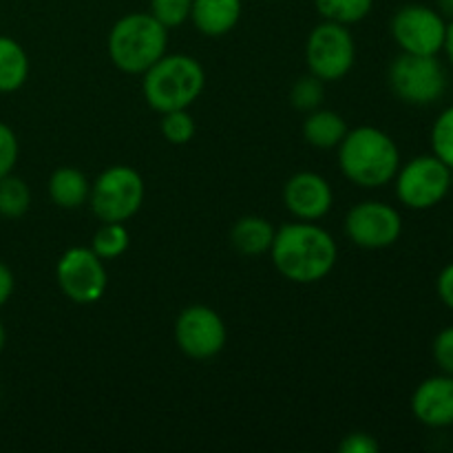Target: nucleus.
Wrapping results in <instances>:
<instances>
[{
    "instance_id": "nucleus-6",
    "label": "nucleus",
    "mask_w": 453,
    "mask_h": 453,
    "mask_svg": "<svg viewBox=\"0 0 453 453\" xmlns=\"http://www.w3.org/2000/svg\"><path fill=\"white\" fill-rule=\"evenodd\" d=\"M91 208L104 224H124L144 202V180L131 166H111L91 186Z\"/></svg>"
},
{
    "instance_id": "nucleus-7",
    "label": "nucleus",
    "mask_w": 453,
    "mask_h": 453,
    "mask_svg": "<svg viewBox=\"0 0 453 453\" xmlns=\"http://www.w3.org/2000/svg\"><path fill=\"white\" fill-rule=\"evenodd\" d=\"M451 193V168L436 155H420L398 168L396 195L411 211H429Z\"/></svg>"
},
{
    "instance_id": "nucleus-5",
    "label": "nucleus",
    "mask_w": 453,
    "mask_h": 453,
    "mask_svg": "<svg viewBox=\"0 0 453 453\" xmlns=\"http://www.w3.org/2000/svg\"><path fill=\"white\" fill-rule=\"evenodd\" d=\"M389 87L398 100L414 106L436 104L447 93L449 80L438 56L403 51L389 65Z\"/></svg>"
},
{
    "instance_id": "nucleus-18",
    "label": "nucleus",
    "mask_w": 453,
    "mask_h": 453,
    "mask_svg": "<svg viewBox=\"0 0 453 453\" xmlns=\"http://www.w3.org/2000/svg\"><path fill=\"white\" fill-rule=\"evenodd\" d=\"M348 135V124L334 111H310L303 124V137L317 149H334Z\"/></svg>"
},
{
    "instance_id": "nucleus-14",
    "label": "nucleus",
    "mask_w": 453,
    "mask_h": 453,
    "mask_svg": "<svg viewBox=\"0 0 453 453\" xmlns=\"http://www.w3.org/2000/svg\"><path fill=\"white\" fill-rule=\"evenodd\" d=\"M411 411L418 423L432 429L453 425V376L438 374L425 379L411 396Z\"/></svg>"
},
{
    "instance_id": "nucleus-4",
    "label": "nucleus",
    "mask_w": 453,
    "mask_h": 453,
    "mask_svg": "<svg viewBox=\"0 0 453 453\" xmlns=\"http://www.w3.org/2000/svg\"><path fill=\"white\" fill-rule=\"evenodd\" d=\"M168 29L153 13L119 18L109 35V56L124 73H144L166 53Z\"/></svg>"
},
{
    "instance_id": "nucleus-16",
    "label": "nucleus",
    "mask_w": 453,
    "mask_h": 453,
    "mask_svg": "<svg viewBox=\"0 0 453 453\" xmlns=\"http://www.w3.org/2000/svg\"><path fill=\"white\" fill-rule=\"evenodd\" d=\"M274 233L268 219L264 217H242L237 224L233 226L230 233V242H233L234 250L242 252L246 257H259L264 252H270V246L274 242Z\"/></svg>"
},
{
    "instance_id": "nucleus-13",
    "label": "nucleus",
    "mask_w": 453,
    "mask_h": 453,
    "mask_svg": "<svg viewBox=\"0 0 453 453\" xmlns=\"http://www.w3.org/2000/svg\"><path fill=\"white\" fill-rule=\"evenodd\" d=\"M283 202L288 211L301 221H317L330 212L334 195L330 184L321 175L310 171H301L288 180L283 188Z\"/></svg>"
},
{
    "instance_id": "nucleus-31",
    "label": "nucleus",
    "mask_w": 453,
    "mask_h": 453,
    "mask_svg": "<svg viewBox=\"0 0 453 453\" xmlns=\"http://www.w3.org/2000/svg\"><path fill=\"white\" fill-rule=\"evenodd\" d=\"M13 295V273L9 270V265H4L0 261V308L12 299Z\"/></svg>"
},
{
    "instance_id": "nucleus-26",
    "label": "nucleus",
    "mask_w": 453,
    "mask_h": 453,
    "mask_svg": "<svg viewBox=\"0 0 453 453\" xmlns=\"http://www.w3.org/2000/svg\"><path fill=\"white\" fill-rule=\"evenodd\" d=\"M190 9H193V0H150V13L166 29L184 25L190 18Z\"/></svg>"
},
{
    "instance_id": "nucleus-10",
    "label": "nucleus",
    "mask_w": 453,
    "mask_h": 453,
    "mask_svg": "<svg viewBox=\"0 0 453 453\" xmlns=\"http://www.w3.org/2000/svg\"><path fill=\"white\" fill-rule=\"evenodd\" d=\"M58 286L66 299L88 305L102 299L106 292V268L100 257L88 248H71L60 257L56 268Z\"/></svg>"
},
{
    "instance_id": "nucleus-12",
    "label": "nucleus",
    "mask_w": 453,
    "mask_h": 453,
    "mask_svg": "<svg viewBox=\"0 0 453 453\" xmlns=\"http://www.w3.org/2000/svg\"><path fill=\"white\" fill-rule=\"evenodd\" d=\"M345 233L365 250L389 248L403 233L401 212L383 202H361L345 217Z\"/></svg>"
},
{
    "instance_id": "nucleus-33",
    "label": "nucleus",
    "mask_w": 453,
    "mask_h": 453,
    "mask_svg": "<svg viewBox=\"0 0 453 453\" xmlns=\"http://www.w3.org/2000/svg\"><path fill=\"white\" fill-rule=\"evenodd\" d=\"M436 3H438V9H441L442 16L453 20V0H436Z\"/></svg>"
},
{
    "instance_id": "nucleus-19",
    "label": "nucleus",
    "mask_w": 453,
    "mask_h": 453,
    "mask_svg": "<svg viewBox=\"0 0 453 453\" xmlns=\"http://www.w3.org/2000/svg\"><path fill=\"white\" fill-rule=\"evenodd\" d=\"M29 58L13 38L0 35V93H13L27 82Z\"/></svg>"
},
{
    "instance_id": "nucleus-30",
    "label": "nucleus",
    "mask_w": 453,
    "mask_h": 453,
    "mask_svg": "<svg viewBox=\"0 0 453 453\" xmlns=\"http://www.w3.org/2000/svg\"><path fill=\"white\" fill-rule=\"evenodd\" d=\"M436 290L442 303L449 310H453V261L449 265H445V268L441 270V274H438Z\"/></svg>"
},
{
    "instance_id": "nucleus-8",
    "label": "nucleus",
    "mask_w": 453,
    "mask_h": 453,
    "mask_svg": "<svg viewBox=\"0 0 453 453\" xmlns=\"http://www.w3.org/2000/svg\"><path fill=\"white\" fill-rule=\"evenodd\" d=\"M357 47L349 29L339 22H323L310 34L305 44V60L314 78L321 82H334L345 78L354 66Z\"/></svg>"
},
{
    "instance_id": "nucleus-22",
    "label": "nucleus",
    "mask_w": 453,
    "mask_h": 453,
    "mask_svg": "<svg viewBox=\"0 0 453 453\" xmlns=\"http://www.w3.org/2000/svg\"><path fill=\"white\" fill-rule=\"evenodd\" d=\"M128 230L122 224H104L96 234H93V248L91 250L104 259H118L119 255H124L128 248Z\"/></svg>"
},
{
    "instance_id": "nucleus-20",
    "label": "nucleus",
    "mask_w": 453,
    "mask_h": 453,
    "mask_svg": "<svg viewBox=\"0 0 453 453\" xmlns=\"http://www.w3.org/2000/svg\"><path fill=\"white\" fill-rule=\"evenodd\" d=\"M31 206V190L20 177L12 173L0 177V215L7 219H18L25 215Z\"/></svg>"
},
{
    "instance_id": "nucleus-32",
    "label": "nucleus",
    "mask_w": 453,
    "mask_h": 453,
    "mask_svg": "<svg viewBox=\"0 0 453 453\" xmlns=\"http://www.w3.org/2000/svg\"><path fill=\"white\" fill-rule=\"evenodd\" d=\"M442 51H447V58H449V62L453 65V20L447 25V38Z\"/></svg>"
},
{
    "instance_id": "nucleus-11",
    "label": "nucleus",
    "mask_w": 453,
    "mask_h": 453,
    "mask_svg": "<svg viewBox=\"0 0 453 453\" xmlns=\"http://www.w3.org/2000/svg\"><path fill=\"white\" fill-rule=\"evenodd\" d=\"M228 332L219 314L208 305H190L175 321V341L181 352L197 361L217 357L224 349Z\"/></svg>"
},
{
    "instance_id": "nucleus-1",
    "label": "nucleus",
    "mask_w": 453,
    "mask_h": 453,
    "mask_svg": "<svg viewBox=\"0 0 453 453\" xmlns=\"http://www.w3.org/2000/svg\"><path fill=\"white\" fill-rule=\"evenodd\" d=\"M273 264L288 281L314 283L336 265L339 248L330 233L314 224H286L274 233L270 246Z\"/></svg>"
},
{
    "instance_id": "nucleus-17",
    "label": "nucleus",
    "mask_w": 453,
    "mask_h": 453,
    "mask_svg": "<svg viewBox=\"0 0 453 453\" xmlns=\"http://www.w3.org/2000/svg\"><path fill=\"white\" fill-rule=\"evenodd\" d=\"M49 195L56 206L65 208V211H75L88 199L91 186L82 171L73 166H62L53 171L51 180H49Z\"/></svg>"
},
{
    "instance_id": "nucleus-3",
    "label": "nucleus",
    "mask_w": 453,
    "mask_h": 453,
    "mask_svg": "<svg viewBox=\"0 0 453 453\" xmlns=\"http://www.w3.org/2000/svg\"><path fill=\"white\" fill-rule=\"evenodd\" d=\"M206 73L195 58L175 53V56H162L149 71H144V91L146 102L157 113L168 111L188 109L203 91Z\"/></svg>"
},
{
    "instance_id": "nucleus-9",
    "label": "nucleus",
    "mask_w": 453,
    "mask_h": 453,
    "mask_svg": "<svg viewBox=\"0 0 453 453\" xmlns=\"http://www.w3.org/2000/svg\"><path fill=\"white\" fill-rule=\"evenodd\" d=\"M392 35L405 53L438 56L447 38L445 16L425 4H405L394 13Z\"/></svg>"
},
{
    "instance_id": "nucleus-24",
    "label": "nucleus",
    "mask_w": 453,
    "mask_h": 453,
    "mask_svg": "<svg viewBox=\"0 0 453 453\" xmlns=\"http://www.w3.org/2000/svg\"><path fill=\"white\" fill-rule=\"evenodd\" d=\"M162 135L171 144H188L195 137V119L186 109L162 113Z\"/></svg>"
},
{
    "instance_id": "nucleus-34",
    "label": "nucleus",
    "mask_w": 453,
    "mask_h": 453,
    "mask_svg": "<svg viewBox=\"0 0 453 453\" xmlns=\"http://www.w3.org/2000/svg\"><path fill=\"white\" fill-rule=\"evenodd\" d=\"M4 349V327H3V323H0V352H3Z\"/></svg>"
},
{
    "instance_id": "nucleus-35",
    "label": "nucleus",
    "mask_w": 453,
    "mask_h": 453,
    "mask_svg": "<svg viewBox=\"0 0 453 453\" xmlns=\"http://www.w3.org/2000/svg\"><path fill=\"white\" fill-rule=\"evenodd\" d=\"M451 190H453V171H451Z\"/></svg>"
},
{
    "instance_id": "nucleus-21",
    "label": "nucleus",
    "mask_w": 453,
    "mask_h": 453,
    "mask_svg": "<svg viewBox=\"0 0 453 453\" xmlns=\"http://www.w3.org/2000/svg\"><path fill=\"white\" fill-rule=\"evenodd\" d=\"M314 4L326 20L348 27L361 22L372 12L374 0H314Z\"/></svg>"
},
{
    "instance_id": "nucleus-28",
    "label": "nucleus",
    "mask_w": 453,
    "mask_h": 453,
    "mask_svg": "<svg viewBox=\"0 0 453 453\" xmlns=\"http://www.w3.org/2000/svg\"><path fill=\"white\" fill-rule=\"evenodd\" d=\"M432 354L442 374L453 376V326L438 332L436 339H434Z\"/></svg>"
},
{
    "instance_id": "nucleus-15",
    "label": "nucleus",
    "mask_w": 453,
    "mask_h": 453,
    "mask_svg": "<svg viewBox=\"0 0 453 453\" xmlns=\"http://www.w3.org/2000/svg\"><path fill=\"white\" fill-rule=\"evenodd\" d=\"M190 18L203 35H226L242 18V0H193Z\"/></svg>"
},
{
    "instance_id": "nucleus-2",
    "label": "nucleus",
    "mask_w": 453,
    "mask_h": 453,
    "mask_svg": "<svg viewBox=\"0 0 453 453\" xmlns=\"http://www.w3.org/2000/svg\"><path fill=\"white\" fill-rule=\"evenodd\" d=\"M339 166L349 181L363 188L389 184L401 168V153L392 137L376 127L348 131L339 144Z\"/></svg>"
},
{
    "instance_id": "nucleus-27",
    "label": "nucleus",
    "mask_w": 453,
    "mask_h": 453,
    "mask_svg": "<svg viewBox=\"0 0 453 453\" xmlns=\"http://www.w3.org/2000/svg\"><path fill=\"white\" fill-rule=\"evenodd\" d=\"M18 153H20V146H18L16 133L7 124L0 122V177L9 175L13 171L18 162Z\"/></svg>"
},
{
    "instance_id": "nucleus-29",
    "label": "nucleus",
    "mask_w": 453,
    "mask_h": 453,
    "mask_svg": "<svg viewBox=\"0 0 453 453\" xmlns=\"http://www.w3.org/2000/svg\"><path fill=\"white\" fill-rule=\"evenodd\" d=\"M379 441L374 436H370V434L363 432L348 434L339 445L341 453H379Z\"/></svg>"
},
{
    "instance_id": "nucleus-25",
    "label": "nucleus",
    "mask_w": 453,
    "mask_h": 453,
    "mask_svg": "<svg viewBox=\"0 0 453 453\" xmlns=\"http://www.w3.org/2000/svg\"><path fill=\"white\" fill-rule=\"evenodd\" d=\"M323 82L314 75L308 78H301L299 82H295L290 91V102L295 109L299 111H317L323 102Z\"/></svg>"
},
{
    "instance_id": "nucleus-23",
    "label": "nucleus",
    "mask_w": 453,
    "mask_h": 453,
    "mask_svg": "<svg viewBox=\"0 0 453 453\" xmlns=\"http://www.w3.org/2000/svg\"><path fill=\"white\" fill-rule=\"evenodd\" d=\"M432 150L453 171V104L447 106L432 127Z\"/></svg>"
}]
</instances>
